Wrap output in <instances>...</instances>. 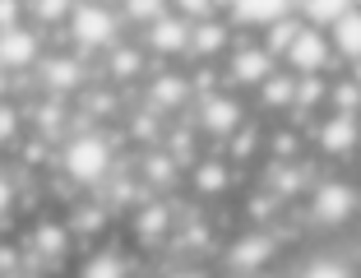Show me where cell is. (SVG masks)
Masks as SVG:
<instances>
[{
	"label": "cell",
	"instance_id": "obj_12",
	"mask_svg": "<svg viewBox=\"0 0 361 278\" xmlns=\"http://www.w3.org/2000/svg\"><path fill=\"white\" fill-rule=\"evenodd\" d=\"M232 10L241 23H278V19H287L292 0H236Z\"/></svg>",
	"mask_w": 361,
	"mask_h": 278
},
{
	"label": "cell",
	"instance_id": "obj_3",
	"mask_svg": "<svg viewBox=\"0 0 361 278\" xmlns=\"http://www.w3.org/2000/svg\"><path fill=\"white\" fill-rule=\"evenodd\" d=\"M287 65H292V75H324L329 70V61H334V42L324 37L319 28H301L297 32V42L287 47Z\"/></svg>",
	"mask_w": 361,
	"mask_h": 278
},
{
	"label": "cell",
	"instance_id": "obj_7",
	"mask_svg": "<svg viewBox=\"0 0 361 278\" xmlns=\"http://www.w3.org/2000/svg\"><path fill=\"white\" fill-rule=\"evenodd\" d=\"M274 75V52L269 47H241L232 56V79L236 84H264Z\"/></svg>",
	"mask_w": 361,
	"mask_h": 278
},
{
	"label": "cell",
	"instance_id": "obj_25",
	"mask_svg": "<svg viewBox=\"0 0 361 278\" xmlns=\"http://www.w3.org/2000/svg\"><path fill=\"white\" fill-rule=\"evenodd\" d=\"M171 10H176L185 23H190V19H209L218 5H213V0H171Z\"/></svg>",
	"mask_w": 361,
	"mask_h": 278
},
{
	"label": "cell",
	"instance_id": "obj_10",
	"mask_svg": "<svg viewBox=\"0 0 361 278\" xmlns=\"http://www.w3.org/2000/svg\"><path fill=\"white\" fill-rule=\"evenodd\" d=\"M329 42H334V52H343L352 65L361 61V10H357V5H352V10L329 28Z\"/></svg>",
	"mask_w": 361,
	"mask_h": 278
},
{
	"label": "cell",
	"instance_id": "obj_18",
	"mask_svg": "<svg viewBox=\"0 0 361 278\" xmlns=\"http://www.w3.org/2000/svg\"><path fill=\"white\" fill-rule=\"evenodd\" d=\"M259 88H264V102H269V107H287V102H297V79H278V75H269Z\"/></svg>",
	"mask_w": 361,
	"mask_h": 278
},
{
	"label": "cell",
	"instance_id": "obj_33",
	"mask_svg": "<svg viewBox=\"0 0 361 278\" xmlns=\"http://www.w3.org/2000/svg\"><path fill=\"white\" fill-rule=\"evenodd\" d=\"M102 5H106V0H102Z\"/></svg>",
	"mask_w": 361,
	"mask_h": 278
},
{
	"label": "cell",
	"instance_id": "obj_4",
	"mask_svg": "<svg viewBox=\"0 0 361 278\" xmlns=\"http://www.w3.org/2000/svg\"><path fill=\"white\" fill-rule=\"evenodd\" d=\"M310 209H315V218L319 223H348L352 214H357V191H352V186H343V181H324L315 191V204H310Z\"/></svg>",
	"mask_w": 361,
	"mask_h": 278
},
{
	"label": "cell",
	"instance_id": "obj_17",
	"mask_svg": "<svg viewBox=\"0 0 361 278\" xmlns=\"http://www.w3.org/2000/svg\"><path fill=\"white\" fill-rule=\"evenodd\" d=\"M79 278H126V265H121V255H111V250H97Z\"/></svg>",
	"mask_w": 361,
	"mask_h": 278
},
{
	"label": "cell",
	"instance_id": "obj_13",
	"mask_svg": "<svg viewBox=\"0 0 361 278\" xmlns=\"http://www.w3.org/2000/svg\"><path fill=\"white\" fill-rule=\"evenodd\" d=\"M149 102H158V107H180V102H190V79H180V75H162V79H153Z\"/></svg>",
	"mask_w": 361,
	"mask_h": 278
},
{
	"label": "cell",
	"instance_id": "obj_24",
	"mask_svg": "<svg viewBox=\"0 0 361 278\" xmlns=\"http://www.w3.org/2000/svg\"><path fill=\"white\" fill-rule=\"evenodd\" d=\"M65 241H70V236H65V227H56V223H42V227H37V246H42L47 255H61Z\"/></svg>",
	"mask_w": 361,
	"mask_h": 278
},
{
	"label": "cell",
	"instance_id": "obj_2",
	"mask_svg": "<svg viewBox=\"0 0 361 278\" xmlns=\"http://www.w3.org/2000/svg\"><path fill=\"white\" fill-rule=\"evenodd\" d=\"M70 37L79 47H111L116 42V14L102 0H79L70 14Z\"/></svg>",
	"mask_w": 361,
	"mask_h": 278
},
{
	"label": "cell",
	"instance_id": "obj_23",
	"mask_svg": "<svg viewBox=\"0 0 361 278\" xmlns=\"http://www.w3.org/2000/svg\"><path fill=\"white\" fill-rule=\"evenodd\" d=\"M301 278H352V269L343 265V260H310V265L301 269Z\"/></svg>",
	"mask_w": 361,
	"mask_h": 278
},
{
	"label": "cell",
	"instance_id": "obj_31",
	"mask_svg": "<svg viewBox=\"0 0 361 278\" xmlns=\"http://www.w3.org/2000/svg\"><path fill=\"white\" fill-rule=\"evenodd\" d=\"M352 79H357V84H361V61H357V70H352Z\"/></svg>",
	"mask_w": 361,
	"mask_h": 278
},
{
	"label": "cell",
	"instance_id": "obj_26",
	"mask_svg": "<svg viewBox=\"0 0 361 278\" xmlns=\"http://www.w3.org/2000/svg\"><path fill=\"white\" fill-rule=\"evenodd\" d=\"M111 75H116V79H135V75H139V52L121 47V52L111 56Z\"/></svg>",
	"mask_w": 361,
	"mask_h": 278
},
{
	"label": "cell",
	"instance_id": "obj_1",
	"mask_svg": "<svg viewBox=\"0 0 361 278\" xmlns=\"http://www.w3.org/2000/svg\"><path fill=\"white\" fill-rule=\"evenodd\" d=\"M106 167H111V149H106L102 135H79L65 144V176L79 186H93L106 176Z\"/></svg>",
	"mask_w": 361,
	"mask_h": 278
},
{
	"label": "cell",
	"instance_id": "obj_15",
	"mask_svg": "<svg viewBox=\"0 0 361 278\" xmlns=\"http://www.w3.org/2000/svg\"><path fill=\"white\" fill-rule=\"evenodd\" d=\"M348 10H352V0H306V19L315 28H334Z\"/></svg>",
	"mask_w": 361,
	"mask_h": 278
},
{
	"label": "cell",
	"instance_id": "obj_28",
	"mask_svg": "<svg viewBox=\"0 0 361 278\" xmlns=\"http://www.w3.org/2000/svg\"><path fill=\"white\" fill-rule=\"evenodd\" d=\"M19 14H23V0H0V32L19 28Z\"/></svg>",
	"mask_w": 361,
	"mask_h": 278
},
{
	"label": "cell",
	"instance_id": "obj_22",
	"mask_svg": "<svg viewBox=\"0 0 361 278\" xmlns=\"http://www.w3.org/2000/svg\"><path fill=\"white\" fill-rule=\"evenodd\" d=\"M329 97H334V111H338V116H352L357 102H361V84H357V79H352V84H338Z\"/></svg>",
	"mask_w": 361,
	"mask_h": 278
},
{
	"label": "cell",
	"instance_id": "obj_21",
	"mask_svg": "<svg viewBox=\"0 0 361 278\" xmlns=\"http://www.w3.org/2000/svg\"><path fill=\"white\" fill-rule=\"evenodd\" d=\"M195 186H200L204 195L223 191V186H227V167H223V162H204V167L195 171Z\"/></svg>",
	"mask_w": 361,
	"mask_h": 278
},
{
	"label": "cell",
	"instance_id": "obj_9",
	"mask_svg": "<svg viewBox=\"0 0 361 278\" xmlns=\"http://www.w3.org/2000/svg\"><path fill=\"white\" fill-rule=\"evenodd\" d=\"M269 255H274V241L264 232H250V236H236L232 241L227 265L232 269H259V265H269Z\"/></svg>",
	"mask_w": 361,
	"mask_h": 278
},
{
	"label": "cell",
	"instance_id": "obj_11",
	"mask_svg": "<svg viewBox=\"0 0 361 278\" xmlns=\"http://www.w3.org/2000/svg\"><path fill=\"white\" fill-rule=\"evenodd\" d=\"M319 149L324 153H352L357 149V121L352 116H334L319 126Z\"/></svg>",
	"mask_w": 361,
	"mask_h": 278
},
{
	"label": "cell",
	"instance_id": "obj_32",
	"mask_svg": "<svg viewBox=\"0 0 361 278\" xmlns=\"http://www.w3.org/2000/svg\"><path fill=\"white\" fill-rule=\"evenodd\" d=\"M171 278H200V274H171Z\"/></svg>",
	"mask_w": 361,
	"mask_h": 278
},
{
	"label": "cell",
	"instance_id": "obj_29",
	"mask_svg": "<svg viewBox=\"0 0 361 278\" xmlns=\"http://www.w3.org/2000/svg\"><path fill=\"white\" fill-rule=\"evenodd\" d=\"M10 204H14V191H10V181L0 176V214H10Z\"/></svg>",
	"mask_w": 361,
	"mask_h": 278
},
{
	"label": "cell",
	"instance_id": "obj_20",
	"mask_svg": "<svg viewBox=\"0 0 361 278\" xmlns=\"http://www.w3.org/2000/svg\"><path fill=\"white\" fill-rule=\"evenodd\" d=\"M126 14L149 28V23H158L162 14H167V0H126Z\"/></svg>",
	"mask_w": 361,
	"mask_h": 278
},
{
	"label": "cell",
	"instance_id": "obj_27",
	"mask_svg": "<svg viewBox=\"0 0 361 278\" xmlns=\"http://www.w3.org/2000/svg\"><path fill=\"white\" fill-rule=\"evenodd\" d=\"M297 32H301L297 19H278V23H274V52H287V47L297 42Z\"/></svg>",
	"mask_w": 361,
	"mask_h": 278
},
{
	"label": "cell",
	"instance_id": "obj_6",
	"mask_svg": "<svg viewBox=\"0 0 361 278\" xmlns=\"http://www.w3.org/2000/svg\"><path fill=\"white\" fill-rule=\"evenodd\" d=\"M190 23L180 19V14H162L158 23H149V47L153 52H162V56H176V52H185L190 47Z\"/></svg>",
	"mask_w": 361,
	"mask_h": 278
},
{
	"label": "cell",
	"instance_id": "obj_16",
	"mask_svg": "<svg viewBox=\"0 0 361 278\" xmlns=\"http://www.w3.org/2000/svg\"><path fill=\"white\" fill-rule=\"evenodd\" d=\"M223 42H227V28H223V23H213V19H200V23H195V32H190V47H195L200 56H213V52H218Z\"/></svg>",
	"mask_w": 361,
	"mask_h": 278
},
{
	"label": "cell",
	"instance_id": "obj_5",
	"mask_svg": "<svg viewBox=\"0 0 361 278\" xmlns=\"http://www.w3.org/2000/svg\"><path fill=\"white\" fill-rule=\"evenodd\" d=\"M37 61V32L5 28L0 32V70H28Z\"/></svg>",
	"mask_w": 361,
	"mask_h": 278
},
{
	"label": "cell",
	"instance_id": "obj_19",
	"mask_svg": "<svg viewBox=\"0 0 361 278\" xmlns=\"http://www.w3.org/2000/svg\"><path fill=\"white\" fill-rule=\"evenodd\" d=\"M28 10L37 14L42 23H61L75 14V0H28Z\"/></svg>",
	"mask_w": 361,
	"mask_h": 278
},
{
	"label": "cell",
	"instance_id": "obj_14",
	"mask_svg": "<svg viewBox=\"0 0 361 278\" xmlns=\"http://www.w3.org/2000/svg\"><path fill=\"white\" fill-rule=\"evenodd\" d=\"M42 79L56 88V93H65V88H79L84 70H79L75 61H65V56H56V61H42Z\"/></svg>",
	"mask_w": 361,
	"mask_h": 278
},
{
	"label": "cell",
	"instance_id": "obj_30",
	"mask_svg": "<svg viewBox=\"0 0 361 278\" xmlns=\"http://www.w3.org/2000/svg\"><path fill=\"white\" fill-rule=\"evenodd\" d=\"M0 135H14V116L10 111H0Z\"/></svg>",
	"mask_w": 361,
	"mask_h": 278
},
{
	"label": "cell",
	"instance_id": "obj_8",
	"mask_svg": "<svg viewBox=\"0 0 361 278\" xmlns=\"http://www.w3.org/2000/svg\"><path fill=\"white\" fill-rule=\"evenodd\" d=\"M236 126H241V107H236L227 93H209L204 97V130H213V135H236Z\"/></svg>",
	"mask_w": 361,
	"mask_h": 278
}]
</instances>
